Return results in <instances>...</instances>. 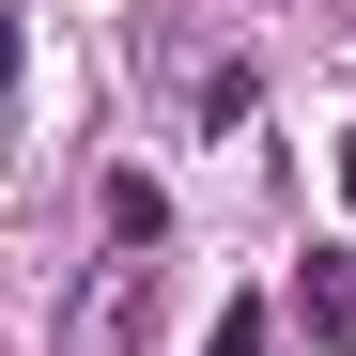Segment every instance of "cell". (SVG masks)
<instances>
[{"label": "cell", "instance_id": "1", "mask_svg": "<svg viewBox=\"0 0 356 356\" xmlns=\"http://www.w3.org/2000/svg\"><path fill=\"white\" fill-rule=\"evenodd\" d=\"M294 325H310V341H356V248H310V279H294Z\"/></svg>", "mask_w": 356, "mask_h": 356}, {"label": "cell", "instance_id": "2", "mask_svg": "<svg viewBox=\"0 0 356 356\" xmlns=\"http://www.w3.org/2000/svg\"><path fill=\"white\" fill-rule=\"evenodd\" d=\"M124 325H140V264H108V279L78 294V341H63V356H124Z\"/></svg>", "mask_w": 356, "mask_h": 356}, {"label": "cell", "instance_id": "3", "mask_svg": "<svg viewBox=\"0 0 356 356\" xmlns=\"http://www.w3.org/2000/svg\"><path fill=\"white\" fill-rule=\"evenodd\" d=\"M202 356H279V310H264V294H232V310H217V341Z\"/></svg>", "mask_w": 356, "mask_h": 356}, {"label": "cell", "instance_id": "4", "mask_svg": "<svg viewBox=\"0 0 356 356\" xmlns=\"http://www.w3.org/2000/svg\"><path fill=\"white\" fill-rule=\"evenodd\" d=\"M0 78H16V0H0Z\"/></svg>", "mask_w": 356, "mask_h": 356}, {"label": "cell", "instance_id": "5", "mask_svg": "<svg viewBox=\"0 0 356 356\" xmlns=\"http://www.w3.org/2000/svg\"><path fill=\"white\" fill-rule=\"evenodd\" d=\"M341 202H356V140H341Z\"/></svg>", "mask_w": 356, "mask_h": 356}]
</instances>
